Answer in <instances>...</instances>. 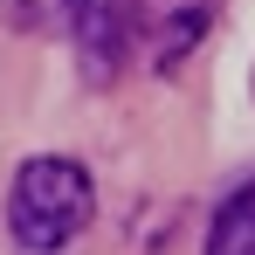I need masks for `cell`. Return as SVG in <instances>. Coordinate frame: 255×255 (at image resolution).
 I'll list each match as a JSON object with an SVG mask.
<instances>
[{"label": "cell", "instance_id": "6da1fadb", "mask_svg": "<svg viewBox=\"0 0 255 255\" xmlns=\"http://www.w3.org/2000/svg\"><path fill=\"white\" fill-rule=\"evenodd\" d=\"M90 207H97L90 172L76 159H62V152H42L7 186V235H14L21 255H62L90 228Z\"/></svg>", "mask_w": 255, "mask_h": 255}, {"label": "cell", "instance_id": "7a4b0ae2", "mask_svg": "<svg viewBox=\"0 0 255 255\" xmlns=\"http://www.w3.org/2000/svg\"><path fill=\"white\" fill-rule=\"evenodd\" d=\"M55 14L76 42V62L90 83H111L138 48V0H55Z\"/></svg>", "mask_w": 255, "mask_h": 255}, {"label": "cell", "instance_id": "3957f363", "mask_svg": "<svg viewBox=\"0 0 255 255\" xmlns=\"http://www.w3.org/2000/svg\"><path fill=\"white\" fill-rule=\"evenodd\" d=\"M207 21H214V0H152V14H138V35L152 28V62H179L186 48L207 35Z\"/></svg>", "mask_w": 255, "mask_h": 255}, {"label": "cell", "instance_id": "277c9868", "mask_svg": "<svg viewBox=\"0 0 255 255\" xmlns=\"http://www.w3.org/2000/svg\"><path fill=\"white\" fill-rule=\"evenodd\" d=\"M207 255H255V179L235 186L207 221Z\"/></svg>", "mask_w": 255, "mask_h": 255}]
</instances>
